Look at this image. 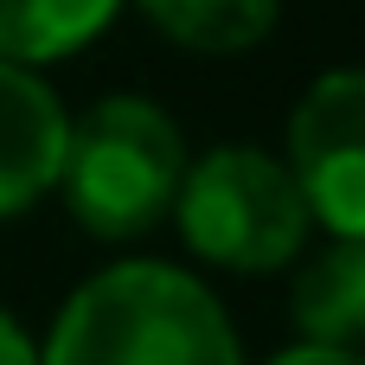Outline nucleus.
Listing matches in <instances>:
<instances>
[{"label":"nucleus","instance_id":"f257e3e1","mask_svg":"<svg viewBox=\"0 0 365 365\" xmlns=\"http://www.w3.org/2000/svg\"><path fill=\"white\" fill-rule=\"evenodd\" d=\"M38 365H244V346L192 269L109 263L58 308Z\"/></svg>","mask_w":365,"mask_h":365},{"label":"nucleus","instance_id":"f03ea898","mask_svg":"<svg viewBox=\"0 0 365 365\" xmlns=\"http://www.w3.org/2000/svg\"><path fill=\"white\" fill-rule=\"evenodd\" d=\"M180 180H186V135L160 103L103 96L83 115H71L58 192L90 237L103 244L148 237L160 218H173Z\"/></svg>","mask_w":365,"mask_h":365},{"label":"nucleus","instance_id":"7ed1b4c3","mask_svg":"<svg viewBox=\"0 0 365 365\" xmlns=\"http://www.w3.org/2000/svg\"><path fill=\"white\" fill-rule=\"evenodd\" d=\"M173 225L199 263L231 269V276L289 269L295 257H308V231H314L289 160H276L269 148H250V141H225V148L186 160Z\"/></svg>","mask_w":365,"mask_h":365},{"label":"nucleus","instance_id":"20e7f679","mask_svg":"<svg viewBox=\"0 0 365 365\" xmlns=\"http://www.w3.org/2000/svg\"><path fill=\"white\" fill-rule=\"evenodd\" d=\"M289 173L314 225L365 244V64L327 71L302 90L289 115Z\"/></svg>","mask_w":365,"mask_h":365},{"label":"nucleus","instance_id":"39448f33","mask_svg":"<svg viewBox=\"0 0 365 365\" xmlns=\"http://www.w3.org/2000/svg\"><path fill=\"white\" fill-rule=\"evenodd\" d=\"M64 135H71V115L58 90L38 71L0 64V218H19L45 192H58Z\"/></svg>","mask_w":365,"mask_h":365},{"label":"nucleus","instance_id":"423d86ee","mask_svg":"<svg viewBox=\"0 0 365 365\" xmlns=\"http://www.w3.org/2000/svg\"><path fill=\"white\" fill-rule=\"evenodd\" d=\"M295 327L314 346H346L365 353V244L334 237L327 250H314L295 269Z\"/></svg>","mask_w":365,"mask_h":365},{"label":"nucleus","instance_id":"0eeeda50","mask_svg":"<svg viewBox=\"0 0 365 365\" xmlns=\"http://www.w3.org/2000/svg\"><path fill=\"white\" fill-rule=\"evenodd\" d=\"M122 0H0V64L38 71L109 32Z\"/></svg>","mask_w":365,"mask_h":365},{"label":"nucleus","instance_id":"6e6552de","mask_svg":"<svg viewBox=\"0 0 365 365\" xmlns=\"http://www.w3.org/2000/svg\"><path fill=\"white\" fill-rule=\"evenodd\" d=\"M141 19L199 58H237L276 32L282 0H135Z\"/></svg>","mask_w":365,"mask_h":365},{"label":"nucleus","instance_id":"1a4fd4ad","mask_svg":"<svg viewBox=\"0 0 365 365\" xmlns=\"http://www.w3.org/2000/svg\"><path fill=\"white\" fill-rule=\"evenodd\" d=\"M269 365H365V353H346V346H314V340H295L289 353H276Z\"/></svg>","mask_w":365,"mask_h":365},{"label":"nucleus","instance_id":"9d476101","mask_svg":"<svg viewBox=\"0 0 365 365\" xmlns=\"http://www.w3.org/2000/svg\"><path fill=\"white\" fill-rule=\"evenodd\" d=\"M0 365H38V340L0 308Z\"/></svg>","mask_w":365,"mask_h":365}]
</instances>
